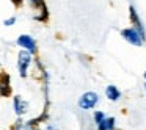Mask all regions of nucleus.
Returning a JSON list of instances; mask_svg holds the SVG:
<instances>
[{"label": "nucleus", "mask_w": 146, "mask_h": 130, "mask_svg": "<svg viewBox=\"0 0 146 130\" xmlns=\"http://www.w3.org/2000/svg\"><path fill=\"white\" fill-rule=\"evenodd\" d=\"M30 64H32V53L29 50H21L17 55V71H19L21 77H27V71H29Z\"/></svg>", "instance_id": "nucleus-1"}, {"label": "nucleus", "mask_w": 146, "mask_h": 130, "mask_svg": "<svg viewBox=\"0 0 146 130\" xmlns=\"http://www.w3.org/2000/svg\"><path fill=\"white\" fill-rule=\"evenodd\" d=\"M121 36H123L127 42H130V44H133V46H143V42H145V39L141 38V35H140L135 28H124L123 32H121Z\"/></svg>", "instance_id": "nucleus-2"}, {"label": "nucleus", "mask_w": 146, "mask_h": 130, "mask_svg": "<svg viewBox=\"0 0 146 130\" xmlns=\"http://www.w3.org/2000/svg\"><path fill=\"white\" fill-rule=\"evenodd\" d=\"M16 42L19 47H22L24 50H29L30 53H35L36 52V41L30 35H21L16 39Z\"/></svg>", "instance_id": "nucleus-3"}, {"label": "nucleus", "mask_w": 146, "mask_h": 130, "mask_svg": "<svg viewBox=\"0 0 146 130\" xmlns=\"http://www.w3.org/2000/svg\"><path fill=\"white\" fill-rule=\"evenodd\" d=\"M98 104V94L96 92H85L82 97L79 99V107L82 110H90Z\"/></svg>", "instance_id": "nucleus-4"}, {"label": "nucleus", "mask_w": 146, "mask_h": 130, "mask_svg": "<svg viewBox=\"0 0 146 130\" xmlns=\"http://www.w3.org/2000/svg\"><path fill=\"white\" fill-rule=\"evenodd\" d=\"M11 79H10V74L7 72H2L0 74V96L2 97H8L11 94V85H10Z\"/></svg>", "instance_id": "nucleus-5"}, {"label": "nucleus", "mask_w": 146, "mask_h": 130, "mask_svg": "<svg viewBox=\"0 0 146 130\" xmlns=\"http://www.w3.org/2000/svg\"><path fill=\"white\" fill-rule=\"evenodd\" d=\"M129 11H130V19H132V22H133V28L137 30V32L141 35V38L143 39H146V35H145V27H143V24H141V19L138 17V14H137V10H135V7L133 5H130V8H129Z\"/></svg>", "instance_id": "nucleus-6"}, {"label": "nucleus", "mask_w": 146, "mask_h": 130, "mask_svg": "<svg viewBox=\"0 0 146 130\" xmlns=\"http://www.w3.org/2000/svg\"><path fill=\"white\" fill-rule=\"evenodd\" d=\"M27 110H29V104L25 100H22L21 96H16L14 97V111H16V114L22 116L24 113H27Z\"/></svg>", "instance_id": "nucleus-7"}, {"label": "nucleus", "mask_w": 146, "mask_h": 130, "mask_svg": "<svg viewBox=\"0 0 146 130\" xmlns=\"http://www.w3.org/2000/svg\"><path fill=\"white\" fill-rule=\"evenodd\" d=\"M105 96H107L110 100H118L119 99V96H121V92H119V89L116 88V86H113V85H108L107 86V89H105Z\"/></svg>", "instance_id": "nucleus-8"}, {"label": "nucleus", "mask_w": 146, "mask_h": 130, "mask_svg": "<svg viewBox=\"0 0 146 130\" xmlns=\"http://www.w3.org/2000/svg\"><path fill=\"white\" fill-rule=\"evenodd\" d=\"M98 125H99V130H111L115 125V117H104Z\"/></svg>", "instance_id": "nucleus-9"}, {"label": "nucleus", "mask_w": 146, "mask_h": 130, "mask_svg": "<svg viewBox=\"0 0 146 130\" xmlns=\"http://www.w3.org/2000/svg\"><path fill=\"white\" fill-rule=\"evenodd\" d=\"M29 2H30V5H32L33 8H36V10L44 5V0H29Z\"/></svg>", "instance_id": "nucleus-10"}, {"label": "nucleus", "mask_w": 146, "mask_h": 130, "mask_svg": "<svg viewBox=\"0 0 146 130\" xmlns=\"http://www.w3.org/2000/svg\"><path fill=\"white\" fill-rule=\"evenodd\" d=\"M104 117H105L104 113H101V111H96V113H94V121H96V124H99L102 119H104Z\"/></svg>", "instance_id": "nucleus-11"}, {"label": "nucleus", "mask_w": 146, "mask_h": 130, "mask_svg": "<svg viewBox=\"0 0 146 130\" xmlns=\"http://www.w3.org/2000/svg\"><path fill=\"white\" fill-rule=\"evenodd\" d=\"M3 24H5L7 27H11V25H14V24H16V17H10V19H7Z\"/></svg>", "instance_id": "nucleus-12"}, {"label": "nucleus", "mask_w": 146, "mask_h": 130, "mask_svg": "<svg viewBox=\"0 0 146 130\" xmlns=\"http://www.w3.org/2000/svg\"><path fill=\"white\" fill-rule=\"evenodd\" d=\"M11 2H13V5H14L16 8H19V7H22V2H24V0H11Z\"/></svg>", "instance_id": "nucleus-13"}, {"label": "nucleus", "mask_w": 146, "mask_h": 130, "mask_svg": "<svg viewBox=\"0 0 146 130\" xmlns=\"http://www.w3.org/2000/svg\"><path fill=\"white\" fill-rule=\"evenodd\" d=\"M21 122H22V121H17V124H16V125H14L11 130H21V127H22V124H21Z\"/></svg>", "instance_id": "nucleus-14"}, {"label": "nucleus", "mask_w": 146, "mask_h": 130, "mask_svg": "<svg viewBox=\"0 0 146 130\" xmlns=\"http://www.w3.org/2000/svg\"><path fill=\"white\" fill-rule=\"evenodd\" d=\"M47 130H57V129H55L54 125H49V127H47Z\"/></svg>", "instance_id": "nucleus-15"}, {"label": "nucleus", "mask_w": 146, "mask_h": 130, "mask_svg": "<svg viewBox=\"0 0 146 130\" xmlns=\"http://www.w3.org/2000/svg\"><path fill=\"white\" fill-rule=\"evenodd\" d=\"M145 80H146V72H145ZM145 89H146V83H145Z\"/></svg>", "instance_id": "nucleus-16"}]
</instances>
